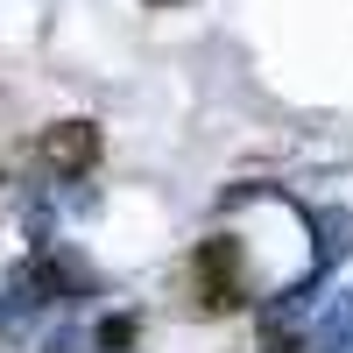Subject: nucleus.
<instances>
[{
    "instance_id": "nucleus-4",
    "label": "nucleus",
    "mask_w": 353,
    "mask_h": 353,
    "mask_svg": "<svg viewBox=\"0 0 353 353\" xmlns=\"http://www.w3.org/2000/svg\"><path fill=\"white\" fill-rule=\"evenodd\" d=\"M149 8H163V0H149ZM170 8H176V0H170Z\"/></svg>"
},
{
    "instance_id": "nucleus-3",
    "label": "nucleus",
    "mask_w": 353,
    "mask_h": 353,
    "mask_svg": "<svg viewBox=\"0 0 353 353\" xmlns=\"http://www.w3.org/2000/svg\"><path fill=\"white\" fill-rule=\"evenodd\" d=\"M99 346H106V353L134 346V318H106V325H99Z\"/></svg>"
},
{
    "instance_id": "nucleus-1",
    "label": "nucleus",
    "mask_w": 353,
    "mask_h": 353,
    "mask_svg": "<svg viewBox=\"0 0 353 353\" xmlns=\"http://www.w3.org/2000/svg\"><path fill=\"white\" fill-rule=\"evenodd\" d=\"M191 290H198V311H233V304H248L241 241H205V248L191 254Z\"/></svg>"
},
{
    "instance_id": "nucleus-2",
    "label": "nucleus",
    "mask_w": 353,
    "mask_h": 353,
    "mask_svg": "<svg viewBox=\"0 0 353 353\" xmlns=\"http://www.w3.org/2000/svg\"><path fill=\"white\" fill-rule=\"evenodd\" d=\"M36 156H43L50 176H92L99 156H106V134H99V121H50Z\"/></svg>"
}]
</instances>
